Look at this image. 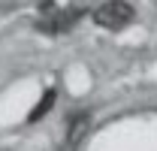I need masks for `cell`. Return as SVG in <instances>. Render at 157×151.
<instances>
[{
  "label": "cell",
  "mask_w": 157,
  "mask_h": 151,
  "mask_svg": "<svg viewBox=\"0 0 157 151\" xmlns=\"http://www.w3.org/2000/svg\"><path fill=\"white\" fill-rule=\"evenodd\" d=\"M133 18H136V12L124 0H109V3H103V6L94 9V24L106 27V30H124Z\"/></svg>",
  "instance_id": "obj_1"
},
{
  "label": "cell",
  "mask_w": 157,
  "mask_h": 151,
  "mask_svg": "<svg viewBox=\"0 0 157 151\" xmlns=\"http://www.w3.org/2000/svg\"><path fill=\"white\" fill-rule=\"evenodd\" d=\"M85 15V9H58V6H52L48 12H42V18L36 21V30L39 33H48V37H58V33H67V30H73L78 24V18Z\"/></svg>",
  "instance_id": "obj_2"
},
{
  "label": "cell",
  "mask_w": 157,
  "mask_h": 151,
  "mask_svg": "<svg viewBox=\"0 0 157 151\" xmlns=\"http://www.w3.org/2000/svg\"><path fill=\"white\" fill-rule=\"evenodd\" d=\"M91 130V115L88 112H78L73 121H70V130H67V142H63V151H76L82 145V139L88 136Z\"/></svg>",
  "instance_id": "obj_3"
},
{
  "label": "cell",
  "mask_w": 157,
  "mask_h": 151,
  "mask_svg": "<svg viewBox=\"0 0 157 151\" xmlns=\"http://www.w3.org/2000/svg\"><path fill=\"white\" fill-rule=\"evenodd\" d=\"M55 100H58V91H55V88H48L45 94L39 97V103L33 106V112L27 115V121H30V124H36L42 115H48V112H52V106H55Z\"/></svg>",
  "instance_id": "obj_4"
}]
</instances>
